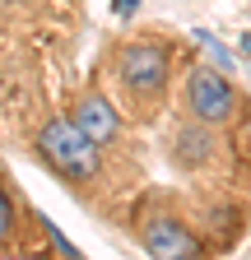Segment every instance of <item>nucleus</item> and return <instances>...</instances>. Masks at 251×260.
Instances as JSON below:
<instances>
[{
	"label": "nucleus",
	"instance_id": "nucleus-1",
	"mask_svg": "<svg viewBox=\"0 0 251 260\" xmlns=\"http://www.w3.org/2000/svg\"><path fill=\"white\" fill-rule=\"evenodd\" d=\"M112 75L135 121H153L168 103L172 84V47L159 38H131L112 51Z\"/></svg>",
	"mask_w": 251,
	"mask_h": 260
},
{
	"label": "nucleus",
	"instance_id": "nucleus-2",
	"mask_svg": "<svg viewBox=\"0 0 251 260\" xmlns=\"http://www.w3.org/2000/svg\"><path fill=\"white\" fill-rule=\"evenodd\" d=\"M33 149L42 158V168L51 177H60L70 190H79V195H88L103 181V149L93 144L70 116H47L33 130Z\"/></svg>",
	"mask_w": 251,
	"mask_h": 260
},
{
	"label": "nucleus",
	"instance_id": "nucleus-3",
	"mask_svg": "<svg viewBox=\"0 0 251 260\" xmlns=\"http://www.w3.org/2000/svg\"><path fill=\"white\" fill-rule=\"evenodd\" d=\"M135 228H140V242L153 260H209V246L196 237V228L163 195H149L135 209Z\"/></svg>",
	"mask_w": 251,
	"mask_h": 260
},
{
	"label": "nucleus",
	"instance_id": "nucleus-4",
	"mask_svg": "<svg viewBox=\"0 0 251 260\" xmlns=\"http://www.w3.org/2000/svg\"><path fill=\"white\" fill-rule=\"evenodd\" d=\"M181 107L191 121H205V125H233L242 116V93L233 84L228 70H214V65H191L186 75V88H181Z\"/></svg>",
	"mask_w": 251,
	"mask_h": 260
},
{
	"label": "nucleus",
	"instance_id": "nucleus-5",
	"mask_svg": "<svg viewBox=\"0 0 251 260\" xmlns=\"http://www.w3.org/2000/svg\"><path fill=\"white\" fill-rule=\"evenodd\" d=\"M70 121H75L98 149H112V144L121 140V112L112 107V98L98 93V88H84L75 103H70Z\"/></svg>",
	"mask_w": 251,
	"mask_h": 260
},
{
	"label": "nucleus",
	"instance_id": "nucleus-6",
	"mask_svg": "<svg viewBox=\"0 0 251 260\" xmlns=\"http://www.w3.org/2000/svg\"><path fill=\"white\" fill-rule=\"evenodd\" d=\"M214 153H218L214 125L191 121V116H186L181 125H172V135H168V158H172V168L200 172V168H209V162H214Z\"/></svg>",
	"mask_w": 251,
	"mask_h": 260
},
{
	"label": "nucleus",
	"instance_id": "nucleus-7",
	"mask_svg": "<svg viewBox=\"0 0 251 260\" xmlns=\"http://www.w3.org/2000/svg\"><path fill=\"white\" fill-rule=\"evenodd\" d=\"M14 228H19V205H14V190L10 181L0 177V251L14 242Z\"/></svg>",
	"mask_w": 251,
	"mask_h": 260
},
{
	"label": "nucleus",
	"instance_id": "nucleus-8",
	"mask_svg": "<svg viewBox=\"0 0 251 260\" xmlns=\"http://www.w3.org/2000/svg\"><path fill=\"white\" fill-rule=\"evenodd\" d=\"M112 10H116V14H121V19H131V14H135V10H140V0H112Z\"/></svg>",
	"mask_w": 251,
	"mask_h": 260
},
{
	"label": "nucleus",
	"instance_id": "nucleus-9",
	"mask_svg": "<svg viewBox=\"0 0 251 260\" xmlns=\"http://www.w3.org/2000/svg\"><path fill=\"white\" fill-rule=\"evenodd\" d=\"M242 51H246V56H251V32H246V38H242Z\"/></svg>",
	"mask_w": 251,
	"mask_h": 260
},
{
	"label": "nucleus",
	"instance_id": "nucleus-10",
	"mask_svg": "<svg viewBox=\"0 0 251 260\" xmlns=\"http://www.w3.org/2000/svg\"><path fill=\"white\" fill-rule=\"evenodd\" d=\"M0 5H28V0H0Z\"/></svg>",
	"mask_w": 251,
	"mask_h": 260
}]
</instances>
